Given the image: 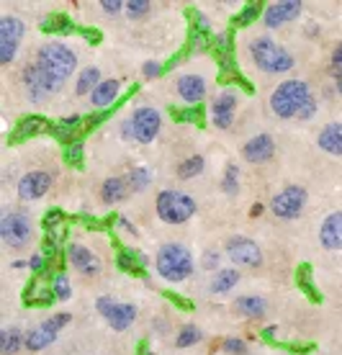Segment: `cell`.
<instances>
[{"instance_id":"1","label":"cell","mask_w":342,"mask_h":355,"mask_svg":"<svg viewBox=\"0 0 342 355\" xmlns=\"http://www.w3.org/2000/svg\"><path fill=\"white\" fill-rule=\"evenodd\" d=\"M155 266H157V273L162 275L165 281L180 284V281H185L188 275L194 273V255H191V250L183 248V245L167 242V245L160 248Z\"/></svg>"},{"instance_id":"2","label":"cell","mask_w":342,"mask_h":355,"mask_svg":"<svg viewBox=\"0 0 342 355\" xmlns=\"http://www.w3.org/2000/svg\"><path fill=\"white\" fill-rule=\"evenodd\" d=\"M36 62L42 64L54 80L62 83V85H65V80L70 78L72 72L78 70V57H75L70 46H65L62 42H46V44L39 46Z\"/></svg>"},{"instance_id":"3","label":"cell","mask_w":342,"mask_h":355,"mask_svg":"<svg viewBox=\"0 0 342 355\" xmlns=\"http://www.w3.org/2000/svg\"><path fill=\"white\" fill-rule=\"evenodd\" d=\"M311 101V90L304 80H286L278 88L273 90L271 96V108L275 116L281 119H293L301 114V108Z\"/></svg>"},{"instance_id":"4","label":"cell","mask_w":342,"mask_h":355,"mask_svg":"<svg viewBox=\"0 0 342 355\" xmlns=\"http://www.w3.org/2000/svg\"><path fill=\"white\" fill-rule=\"evenodd\" d=\"M250 57L255 67L263 72H289L293 67V57L268 36H257L250 44Z\"/></svg>"},{"instance_id":"5","label":"cell","mask_w":342,"mask_h":355,"mask_svg":"<svg viewBox=\"0 0 342 355\" xmlns=\"http://www.w3.org/2000/svg\"><path fill=\"white\" fill-rule=\"evenodd\" d=\"M196 214V201L180 191H162L157 193V216L165 224H183Z\"/></svg>"},{"instance_id":"6","label":"cell","mask_w":342,"mask_h":355,"mask_svg":"<svg viewBox=\"0 0 342 355\" xmlns=\"http://www.w3.org/2000/svg\"><path fill=\"white\" fill-rule=\"evenodd\" d=\"M31 219L24 211H6L0 219V237L13 250L26 248L31 242Z\"/></svg>"},{"instance_id":"7","label":"cell","mask_w":342,"mask_h":355,"mask_svg":"<svg viewBox=\"0 0 342 355\" xmlns=\"http://www.w3.org/2000/svg\"><path fill=\"white\" fill-rule=\"evenodd\" d=\"M24 85H26L28 98H31L34 103H42V101H46L49 96H54L57 90H62V83L54 80L52 75H49L39 62H31L24 67Z\"/></svg>"},{"instance_id":"8","label":"cell","mask_w":342,"mask_h":355,"mask_svg":"<svg viewBox=\"0 0 342 355\" xmlns=\"http://www.w3.org/2000/svg\"><path fill=\"white\" fill-rule=\"evenodd\" d=\"M65 324H70V314H52L46 322H42L39 327H34L31 332H26V350L31 353H39V350H44L49 347L57 340V332H60Z\"/></svg>"},{"instance_id":"9","label":"cell","mask_w":342,"mask_h":355,"mask_svg":"<svg viewBox=\"0 0 342 355\" xmlns=\"http://www.w3.org/2000/svg\"><path fill=\"white\" fill-rule=\"evenodd\" d=\"M24 21L16 16H3L0 18V64H10L18 52V44L24 39Z\"/></svg>"},{"instance_id":"10","label":"cell","mask_w":342,"mask_h":355,"mask_svg":"<svg viewBox=\"0 0 342 355\" xmlns=\"http://www.w3.org/2000/svg\"><path fill=\"white\" fill-rule=\"evenodd\" d=\"M96 309L105 317V322L116 329V332H123L129 329L137 320V306L134 304H119L114 302L111 296H101L96 302Z\"/></svg>"},{"instance_id":"11","label":"cell","mask_w":342,"mask_h":355,"mask_svg":"<svg viewBox=\"0 0 342 355\" xmlns=\"http://www.w3.org/2000/svg\"><path fill=\"white\" fill-rule=\"evenodd\" d=\"M307 204V188L301 186H289L283 188L281 193L273 196L271 201V211L278 216V219H296L301 209Z\"/></svg>"},{"instance_id":"12","label":"cell","mask_w":342,"mask_h":355,"mask_svg":"<svg viewBox=\"0 0 342 355\" xmlns=\"http://www.w3.org/2000/svg\"><path fill=\"white\" fill-rule=\"evenodd\" d=\"M160 126H162V119H160V114L155 108L142 106L132 114V129L137 142L149 144L160 134Z\"/></svg>"},{"instance_id":"13","label":"cell","mask_w":342,"mask_h":355,"mask_svg":"<svg viewBox=\"0 0 342 355\" xmlns=\"http://www.w3.org/2000/svg\"><path fill=\"white\" fill-rule=\"evenodd\" d=\"M227 255L242 268H257L263 263V250L257 248L253 240H247V237H229Z\"/></svg>"},{"instance_id":"14","label":"cell","mask_w":342,"mask_h":355,"mask_svg":"<svg viewBox=\"0 0 342 355\" xmlns=\"http://www.w3.org/2000/svg\"><path fill=\"white\" fill-rule=\"evenodd\" d=\"M234 114H237V96H234V90H221L219 96L214 98V103H211V121H214L216 129L227 132L232 121H234Z\"/></svg>"},{"instance_id":"15","label":"cell","mask_w":342,"mask_h":355,"mask_svg":"<svg viewBox=\"0 0 342 355\" xmlns=\"http://www.w3.org/2000/svg\"><path fill=\"white\" fill-rule=\"evenodd\" d=\"M52 188V173L49 170H31L18 180V196L24 201H36Z\"/></svg>"},{"instance_id":"16","label":"cell","mask_w":342,"mask_h":355,"mask_svg":"<svg viewBox=\"0 0 342 355\" xmlns=\"http://www.w3.org/2000/svg\"><path fill=\"white\" fill-rule=\"evenodd\" d=\"M304 8V3H298V0H281V3H271V6H265L263 10V21L268 28H278L283 24H289L293 18L301 13Z\"/></svg>"},{"instance_id":"17","label":"cell","mask_w":342,"mask_h":355,"mask_svg":"<svg viewBox=\"0 0 342 355\" xmlns=\"http://www.w3.org/2000/svg\"><path fill=\"white\" fill-rule=\"evenodd\" d=\"M67 258H70V266L83 275H98L101 268H103L98 255H93V250H88L85 245H70L67 248Z\"/></svg>"},{"instance_id":"18","label":"cell","mask_w":342,"mask_h":355,"mask_svg":"<svg viewBox=\"0 0 342 355\" xmlns=\"http://www.w3.org/2000/svg\"><path fill=\"white\" fill-rule=\"evenodd\" d=\"M273 152H275V142H273L271 134H257V137H253L250 142L242 147V157H245L247 162H265L273 157Z\"/></svg>"},{"instance_id":"19","label":"cell","mask_w":342,"mask_h":355,"mask_svg":"<svg viewBox=\"0 0 342 355\" xmlns=\"http://www.w3.org/2000/svg\"><path fill=\"white\" fill-rule=\"evenodd\" d=\"M176 90L185 103H198L206 96V80L201 75H180L176 83Z\"/></svg>"},{"instance_id":"20","label":"cell","mask_w":342,"mask_h":355,"mask_svg":"<svg viewBox=\"0 0 342 355\" xmlns=\"http://www.w3.org/2000/svg\"><path fill=\"white\" fill-rule=\"evenodd\" d=\"M319 240H322V245L327 250H342V211L330 214L325 222H322Z\"/></svg>"},{"instance_id":"21","label":"cell","mask_w":342,"mask_h":355,"mask_svg":"<svg viewBox=\"0 0 342 355\" xmlns=\"http://www.w3.org/2000/svg\"><path fill=\"white\" fill-rule=\"evenodd\" d=\"M319 147L330 155H342V121H334V124H327L322 132H319Z\"/></svg>"},{"instance_id":"22","label":"cell","mask_w":342,"mask_h":355,"mask_svg":"<svg viewBox=\"0 0 342 355\" xmlns=\"http://www.w3.org/2000/svg\"><path fill=\"white\" fill-rule=\"evenodd\" d=\"M126 191H129V180L126 178H108L103 188H101V198H103V204L114 206L126 198Z\"/></svg>"},{"instance_id":"23","label":"cell","mask_w":342,"mask_h":355,"mask_svg":"<svg viewBox=\"0 0 342 355\" xmlns=\"http://www.w3.org/2000/svg\"><path fill=\"white\" fill-rule=\"evenodd\" d=\"M119 268L132 275H144L147 273V258H144L142 252H137V250L123 248L121 252H119Z\"/></svg>"},{"instance_id":"24","label":"cell","mask_w":342,"mask_h":355,"mask_svg":"<svg viewBox=\"0 0 342 355\" xmlns=\"http://www.w3.org/2000/svg\"><path fill=\"white\" fill-rule=\"evenodd\" d=\"M119 88H121V83L119 80H103L93 93H90V103H93L96 108L111 106V103L116 101V96H119Z\"/></svg>"},{"instance_id":"25","label":"cell","mask_w":342,"mask_h":355,"mask_svg":"<svg viewBox=\"0 0 342 355\" xmlns=\"http://www.w3.org/2000/svg\"><path fill=\"white\" fill-rule=\"evenodd\" d=\"M21 347H26V335L18 327H8L0 332V353L16 355Z\"/></svg>"},{"instance_id":"26","label":"cell","mask_w":342,"mask_h":355,"mask_svg":"<svg viewBox=\"0 0 342 355\" xmlns=\"http://www.w3.org/2000/svg\"><path fill=\"white\" fill-rule=\"evenodd\" d=\"M54 299V293H52V284L46 286L44 284V275L39 273L31 281V286L26 288V302L28 304H49Z\"/></svg>"},{"instance_id":"27","label":"cell","mask_w":342,"mask_h":355,"mask_svg":"<svg viewBox=\"0 0 342 355\" xmlns=\"http://www.w3.org/2000/svg\"><path fill=\"white\" fill-rule=\"evenodd\" d=\"M268 309V304L260 299V296H239L237 299V311L245 314V317H253V320H260Z\"/></svg>"},{"instance_id":"28","label":"cell","mask_w":342,"mask_h":355,"mask_svg":"<svg viewBox=\"0 0 342 355\" xmlns=\"http://www.w3.org/2000/svg\"><path fill=\"white\" fill-rule=\"evenodd\" d=\"M98 85H101V70L98 67H85V70L80 72L78 83H75V93L85 96V93H93Z\"/></svg>"},{"instance_id":"29","label":"cell","mask_w":342,"mask_h":355,"mask_svg":"<svg viewBox=\"0 0 342 355\" xmlns=\"http://www.w3.org/2000/svg\"><path fill=\"white\" fill-rule=\"evenodd\" d=\"M239 284V273L237 270H216V275H214V281H211V291L214 293H227L232 291L234 286Z\"/></svg>"},{"instance_id":"30","label":"cell","mask_w":342,"mask_h":355,"mask_svg":"<svg viewBox=\"0 0 342 355\" xmlns=\"http://www.w3.org/2000/svg\"><path fill=\"white\" fill-rule=\"evenodd\" d=\"M49 124H46V119L42 116H26L21 124H18V132H16V139H26V137H34L39 132H46Z\"/></svg>"},{"instance_id":"31","label":"cell","mask_w":342,"mask_h":355,"mask_svg":"<svg viewBox=\"0 0 342 355\" xmlns=\"http://www.w3.org/2000/svg\"><path fill=\"white\" fill-rule=\"evenodd\" d=\"M42 31H49V34H70L72 21L65 16V13H49V16L42 21Z\"/></svg>"},{"instance_id":"32","label":"cell","mask_w":342,"mask_h":355,"mask_svg":"<svg viewBox=\"0 0 342 355\" xmlns=\"http://www.w3.org/2000/svg\"><path fill=\"white\" fill-rule=\"evenodd\" d=\"M52 293L57 302H67L72 296V286H70V278L65 275V270H57L52 278Z\"/></svg>"},{"instance_id":"33","label":"cell","mask_w":342,"mask_h":355,"mask_svg":"<svg viewBox=\"0 0 342 355\" xmlns=\"http://www.w3.org/2000/svg\"><path fill=\"white\" fill-rule=\"evenodd\" d=\"M198 173H203V157L201 155H194V157H188V160H183L180 165H178V178H183V180L196 178Z\"/></svg>"},{"instance_id":"34","label":"cell","mask_w":342,"mask_h":355,"mask_svg":"<svg viewBox=\"0 0 342 355\" xmlns=\"http://www.w3.org/2000/svg\"><path fill=\"white\" fill-rule=\"evenodd\" d=\"M221 188H224V193H229V196L239 193V168L237 165H227L224 178H221Z\"/></svg>"},{"instance_id":"35","label":"cell","mask_w":342,"mask_h":355,"mask_svg":"<svg viewBox=\"0 0 342 355\" xmlns=\"http://www.w3.org/2000/svg\"><path fill=\"white\" fill-rule=\"evenodd\" d=\"M201 329L196 327V324H185L180 332H178V340H176V345L178 347H191L196 345V343H201Z\"/></svg>"},{"instance_id":"36","label":"cell","mask_w":342,"mask_h":355,"mask_svg":"<svg viewBox=\"0 0 342 355\" xmlns=\"http://www.w3.org/2000/svg\"><path fill=\"white\" fill-rule=\"evenodd\" d=\"M126 180H129V188L139 193V191H144V188L152 183V173H149L147 168H134L132 173H129V178H126Z\"/></svg>"},{"instance_id":"37","label":"cell","mask_w":342,"mask_h":355,"mask_svg":"<svg viewBox=\"0 0 342 355\" xmlns=\"http://www.w3.org/2000/svg\"><path fill=\"white\" fill-rule=\"evenodd\" d=\"M296 281H298V288L304 293H309L314 302H319V293H316L314 284H311V268L309 266H301L298 268V275H296Z\"/></svg>"},{"instance_id":"38","label":"cell","mask_w":342,"mask_h":355,"mask_svg":"<svg viewBox=\"0 0 342 355\" xmlns=\"http://www.w3.org/2000/svg\"><path fill=\"white\" fill-rule=\"evenodd\" d=\"M83 157H85V147H83V142H80V139H75V142L67 144L65 160L70 162L72 168H80V165H83Z\"/></svg>"},{"instance_id":"39","label":"cell","mask_w":342,"mask_h":355,"mask_svg":"<svg viewBox=\"0 0 342 355\" xmlns=\"http://www.w3.org/2000/svg\"><path fill=\"white\" fill-rule=\"evenodd\" d=\"M263 10H265V6H260V3H250V6L242 8V13L234 18V24H237V26H247V24H253L255 18L260 16Z\"/></svg>"},{"instance_id":"40","label":"cell","mask_w":342,"mask_h":355,"mask_svg":"<svg viewBox=\"0 0 342 355\" xmlns=\"http://www.w3.org/2000/svg\"><path fill=\"white\" fill-rule=\"evenodd\" d=\"M149 8H152V3H147V0H129V3H126V16L144 18L149 13Z\"/></svg>"},{"instance_id":"41","label":"cell","mask_w":342,"mask_h":355,"mask_svg":"<svg viewBox=\"0 0 342 355\" xmlns=\"http://www.w3.org/2000/svg\"><path fill=\"white\" fill-rule=\"evenodd\" d=\"M221 350L229 355H242V353H247V345L239 338H227L221 343Z\"/></svg>"},{"instance_id":"42","label":"cell","mask_w":342,"mask_h":355,"mask_svg":"<svg viewBox=\"0 0 342 355\" xmlns=\"http://www.w3.org/2000/svg\"><path fill=\"white\" fill-rule=\"evenodd\" d=\"M334 75V80H342V42L337 46H334L332 52V70H330Z\"/></svg>"},{"instance_id":"43","label":"cell","mask_w":342,"mask_h":355,"mask_svg":"<svg viewBox=\"0 0 342 355\" xmlns=\"http://www.w3.org/2000/svg\"><path fill=\"white\" fill-rule=\"evenodd\" d=\"M101 8H103L108 16H116V13L126 10V3H121V0H103V3H101Z\"/></svg>"},{"instance_id":"44","label":"cell","mask_w":342,"mask_h":355,"mask_svg":"<svg viewBox=\"0 0 342 355\" xmlns=\"http://www.w3.org/2000/svg\"><path fill=\"white\" fill-rule=\"evenodd\" d=\"M219 260H221V255L219 252H214V250H209V252H203V268L206 270H214V268H219Z\"/></svg>"},{"instance_id":"45","label":"cell","mask_w":342,"mask_h":355,"mask_svg":"<svg viewBox=\"0 0 342 355\" xmlns=\"http://www.w3.org/2000/svg\"><path fill=\"white\" fill-rule=\"evenodd\" d=\"M203 108H188L185 114H176L178 119H185V121H196V124L201 126L203 124V114H201Z\"/></svg>"},{"instance_id":"46","label":"cell","mask_w":342,"mask_h":355,"mask_svg":"<svg viewBox=\"0 0 342 355\" xmlns=\"http://www.w3.org/2000/svg\"><path fill=\"white\" fill-rule=\"evenodd\" d=\"M165 70L162 64H157V62H147L144 64V78H157L160 72Z\"/></svg>"},{"instance_id":"47","label":"cell","mask_w":342,"mask_h":355,"mask_svg":"<svg viewBox=\"0 0 342 355\" xmlns=\"http://www.w3.org/2000/svg\"><path fill=\"white\" fill-rule=\"evenodd\" d=\"M314 114H316V101L311 98V101H309L307 106L301 108V114H298V119H311Z\"/></svg>"},{"instance_id":"48","label":"cell","mask_w":342,"mask_h":355,"mask_svg":"<svg viewBox=\"0 0 342 355\" xmlns=\"http://www.w3.org/2000/svg\"><path fill=\"white\" fill-rule=\"evenodd\" d=\"M44 263H46L44 255H31V260H28V266L34 268L36 273H39V270H44Z\"/></svg>"},{"instance_id":"49","label":"cell","mask_w":342,"mask_h":355,"mask_svg":"<svg viewBox=\"0 0 342 355\" xmlns=\"http://www.w3.org/2000/svg\"><path fill=\"white\" fill-rule=\"evenodd\" d=\"M121 137H123V139H134L132 119H126V121H121Z\"/></svg>"},{"instance_id":"50","label":"cell","mask_w":342,"mask_h":355,"mask_svg":"<svg viewBox=\"0 0 342 355\" xmlns=\"http://www.w3.org/2000/svg\"><path fill=\"white\" fill-rule=\"evenodd\" d=\"M62 222V211H57V209H52L49 211V216H46V227H54V224Z\"/></svg>"},{"instance_id":"51","label":"cell","mask_w":342,"mask_h":355,"mask_svg":"<svg viewBox=\"0 0 342 355\" xmlns=\"http://www.w3.org/2000/svg\"><path fill=\"white\" fill-rule=\"evenodd\" d=\"M167 299H170V302H176L178 306H180V309H191V304L188 302H183V299H180V296H178V293H165Z\"/></svg>"},{"instance_id":"52","label":"cell","mask_w":342,"mask_h":355,"mask_svg":"<svg viewBox=\"0 0 342 355\" xmlns=\"http://www.w3.org/2000/svg\"><path fill=\"white\" fill-rule=\"evenodd\" d=\"M80 34H85L90 42H98V39H101V36H98V31H90V28H80Z\"/></svg>"},{"instance_id":"53","label":"cell","mask_w":342,"mask_h":355,"mask_svg":"<svg viewBox=\"0 0 342 355\" xmlns=\"http://www.w3.org/2000/svg\"><path fill=\"white\" fill-rule=\"evenodd\" d=\"M139 355H152V350L147 345H139Z\"/></svg>"},{"instance_id":"54","label":"cell","mask_w":342,"mask_h":355,"mask_svg":"<svg viewBox=\"0 0 342 355\" xmlns=\"http://www.w3.org/2000/svg\"><path fill=\"white\" fill-rule=\"evenodd\" d=\"M337 93L342 96V80H337Z\"/></svg>"}]
</instances>
